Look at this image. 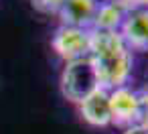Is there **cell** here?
I'll use <instances>...</instances> for the list:
<instances>
[{"mask_svg": "<svg viewBox=\"0 0 148 134\" xmlns=\"http://www.w3.org/2000/svg\"><path fill=\"white\" fill-rule=\"evenodd\" d=\"M89 59L95 67L99 87L112 91L130 79L132 51L118 31H89Z\"/></svg>", "mask_w": 148, "mask_h": 134, "instance_id": "6da1fadb", "label": "cell"}, {"mask_svg": "<svg viewBox=\"0 0 148 134\" xmlns=\"http://www.w3.org/2000/svg\"><path fill=\"white\" fill-rule=\"evenodd\" d=\"M59 87H61L63 98L77 106L85 98H89L95 89H99V79H97V73H95V67L89 55L83 59L69 61L65 65L61 79H59Z\"/></svg>", "mask_w": 148, "mask_h": 134, "instance_id": "7a4b0ae2", "label": "cell"}, {"mask_svg": "<svg viewBox=\"0 0 148 134\" xmlns=\"http://www.w3.org/2000/svg\"><path fill=\"white\" fill-rule=\"evenodd\" d=\"M53 51L63 61H75L89 55V31L75 27H59L51 39Z\"/></svg>", "mask_w": 148, "mask_h": 134, "instance_id": "3957f363", "label": "cell"}, {"mask_svg": "<svg viewBox=\"0 0 148 134\" xmlns=\"http://www.w3.org/2000/svg\"><path fill=\"white\" fill-rule=\"evenodd\" d=\"M110 114L112 124L122 128L138 126V91L122 85L110 91Z\"/></svg>", "mask_w": 148, "mask_h": 134, "instance_id": "277c9868", "label": "cell"}, {"mask_svg": "<svg viewBox=\"0 0 148 134\" xmlns=\"http://www.w3.org/2000/svg\"><path fill=\"white\" fill-rule=\"evenodd\" d=\"M120 37L128 49H148V8H132L120 27Z\"/></svg>", "mask_w": 148, "mask_h": 134, "instance_id": "5b68a950", "label": "cell"}, {"mask_svg": "<svg viewBox=\"0 0 148 134\" xmlns=\"http://www.w3.org/2000/svg\"><path fill=\"white\" fill-rule=\"evenodd\" d=\"M79 114L81 118L95 128H103L112 124V114H110V91L99 87L95 89L89 98H85L79 104Z\"/></svg>", "mask_w": 148, "mask_h": 134, "instance_id": "8992f818", "label": "cell"}, {"mask_svg": "<svg viewBox=\"0 0 148 134\" xmlns=\"http://www.w3.org/2000/svg\"><path fill=\"white\" fill-rule=\"evenodd\" d=\"M97 6H99L97 0H65L59 10L61 25L75 27V29H87L93 23Z\"/></svg>", "mask_w": 148, "mask_h": 134, "instance_id": "52a82bcc", "label": "cell"}, {"mask_svg": "<svg viewBox=\"0 0 148 134\" xmlns=\"http://www.w3.org/2000/svg\"><path fill=\"white\" fill-rule=\"evenodd\" d=\"M130 8H126L120 2H114V0H108V2H101L97 6V12L93 16V31H118L124 23V16Z\"/></svg>", "mask_w": 148, "mask_h": 134, "instance_id": "ba28073f", "label": "cell"}, {"mask_svg": "<svg viewBox=\"0 0 148 134\" xmlns=\"http://www.w3.org/2000/svg\"><path fill=\"white\" fill-rule=\"evenodd\" d=\"M65 0H31V6L41 14H59Z\"/></svg>", "mask_w": 148, "mask_h": 134, "instance_id": "9c48e42d", "label": "cell"}, {"mask_svg": "<svg viewBox=\"0 0 148 134\" xmlns=\"http://www.w3.org/2000/svg\"><path fill=\"white\" fill-rule=\"evenodd\" d=\"M138 126L148 130V89L138 91Z\"/></svg>", "mask_w": 148, "mask_h": 134, "instance_id": "30bf717a", "label": "cell"}, {"mask_svg": "<svg viewBox=\"0 0 148 134\" xmlns=\"http://www.w3.org/2000/svg\"><path fill=\"white\" fill-rule=\"evenodd\" d=\"M122 134H148V130L142 126H132V128H126Z\"/></svg>", "mask_w": 148, "mask_h": 134, "instance_id": "8fae6325", "label": "cell"}, {"mask_svg": "<svg viewBox=\"0 0 148 134\" xmlns=\"http://www.w3.org/2000/svg\"><path fill=\"white\" fill-rule=\"evenodd\" d=\"M130 8H148V0H128Z\"/></svg>", "mask_w": 148, "mask_h": 134, "instance_id": "7c38bea8", "label": "cell"}, {"mask_svg": "<svg viewBox=\"0 0 148 134\" xmlns=\"http://www.w3.org/2000/svg\"><path fill=\"white\" fill-rule=\"evenodd\" d=\"M114 2H120V4H124L126 8H130V2H128V0H114ZM132 10V8H130Z\"/></svg>", "mask_w": 148, "mask_h": 134, "instance_id": "4fadbf2b", "label": "cell"}]
</instances>
